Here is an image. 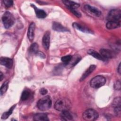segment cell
Segmentation results:
<instances>
[{"instance_id": "18", "label": "cell", "mask_w": 121, "mask_h": 121, "mask_svg": "<svg viewBox=\"0 0 121 121\" xmlns=\"http://www.w3.org/2000/svg\"><path fill=\"white\" fill-rule=\"evenodd\" d=\"M121 22L109 21L106 25V26L108 29H113L120 27Z\"/></svg>"}, {"instance_id": "2", "label": "cell", "mask_w": 121, "mask_h": 121, "mask_svg": "<svg viewBox=\"0 0 121 121\" xmlns=\"http://www.w3.org/2000/svg\"><path fill=\"white\" fill-rule=\"evenodd\" d=\"M52 106V101L49 96H46L40 99L37 103V108L41 111L49 109Z\"/></svg>"}, {"instance_id": "12", "label": "cell", "mask_w": 121, "mask_h": 121, "mask_svg": "<svg viewBox=\"0 0 121 121\" xmlns=\"http://www.w3.org/2000/svg\"><path fill=\"white\" fill-rule=\"evenodd\" d=\"M35 27V24L34 22H32L29 26L27 32V36L28 39L31 42L33 41L34 38Z\"/></svg>"}, {"instance_id": "3", "label": "cell", "mask_w": 121, "mask_h": 121, "mask_svg": "<svg viewBox=\"0 0 121 121\" xmlns=\"http://www.w3.org/2000/svg\"><path fill=\"white\" fill-rule=\"evenodd\" d=\"M2 21L4 27L9 28L15 23V18L12 14L9 11H6L2 16Z\"/></svg>"}, {"instance_id": "24", "label": "cell", "mask_w": 121, "mask_h": 121, "mask_svg": "<svg viewBox=\"0 0 121 121\" xmlns=\"http://www.w3.org/2000/svg\"><path fill=\"white\" fill-rule=\"evenodd\" d=\"M112 106L115 108L117 107H120L121 105V97H118L115 98L112 102Z\"/></svg>"}, {"instance_id": "8", "label": "cell", "mask_w": 121, "mask_h": 121, "mask_svg": "<svg viewBox=\"0 0 121 121\" xmlns=\"http://www.w3.org/2000/svg\"><path fill=\"white\" fill-rule=\"evenodd\" d=\"M84 7L86 11L95 16L99 17L101 15V11L95 7L90 6L89 5H86Z\"/></svg>"}, {"instance_id": "10", "label": "cell", "mask_w": 121, "mask_h": 121, "mask_svg": "<svg viewBox=\"0 0 121 121\" xmlns=\"http://www.w3.org/2000/svg\"><path fill=\"white\" fill-rule=\"evenodd\" d=\"M52 28L54 31L57 32H65L69 31V30L66 27L63 26L61 24L56 22H53L52 23Z\"/></svg>"}, {"instance_id": "11", "label": "cell", "mask_w": 121, "mask_h": 121, "mask_svg": "<svg viewBox=\"0 0 121 121\" xmlns=\"http://www.w3.org/2000/svg\"><path fill=\"white\" fill-rule=\"evenodd\" d=\"M0 64L8 69H10L13 65V61L11 59L6 57H1L0 60Z\"/></svg>"}, {"instance_id": "6", "label": "cell", "mask_w": 121, "mask_h": 121, "mask_svg": "<svg viewBox=\"0 0 121 121\" xmlns=\"http://www.w3.org/2000/svg\"><path fill=\"white\" fill-rule=\"evenodd\" d=\"M121 11L119 9H114L111 10L108 13L107 16L108 21H115L121 22Z\"/></svg>"}, {"instance_id": "17", "label": "cell", "mask_w": 121, "mask_h": 121, "mask_svg": "<svg viewBox=\"0 0 121 121\" xmlns=\"http://www.w3.org/2000/svg\"><path fill=\"white\" fill-rule=\"evenodd\" d=\"M62 2L67 6V7L69 9H77L80 6V5L78 3L74 2L73 1L62 0Z\"/></svg>"}, {"instance_id": "19", "label": "cell", "mask_w": 121, "mask_h": 121, "mask_svg": "<svg viewBox=\"0 0 121 121\" xmlns=\"http://www.w3.org/2000/svg\"><path fill=\"white\" fill-rule=\"evenodd\" d=\"M60 116L61 118L65 121L71 120L73 119V116L69 110L61 112Z\"/></svg>"}, {"instance_id": "27", "label": "cell", "mask_w": 121, "mask_h": 121, "mask_svg": "<svg viewBox=\"0 0 121 121\" xmlns=\"http://www.w3.org/2000/svg\"><path fill=\"white\" fill-rule=\"evenodd\" d=\"M72 58V56L71 55H66L65 56H63L61 58V60L62 62L65 64V65H68L69 64L70 61L71 60V59Z\"/></svg>"}, {"instance_id": "31", "label": "cell", "mask_w": 121, "mask_h": 121, "mask_svg": "<svg viewBox=\"0 0 121 121\" xmlns=\"http://www.w3.org/2000/svg\"><path fill=\"white\" fill-rule=\"evenodd\" d=\"M47 92H48L47 90L44 88H42L40 90V93L42 95H46L47 93Z\"/></svg>"}, {"instance_id": "23", "label": "cell", "mask_w": 121, "mask_h": 121, "mask_svg": "<svg viewBox=\"0 0 121 121\" xmlns=\"http://www.w3.org/2000/svg\"><path fill=\"white\" fill-rule=\"evenodd\" d=\"M30 96V92L27 90H25L23 91L21 96V100L22 101H26L27 100Z\"/></svg>"}, {"instance_id": "29", "label": "cell", "mask_w": 121, "mask_h": 121, "mask_svg": "<svg viewBox=\"0 0 121 121\" xmlns=\"http://www.w3.org/2000/svg\"><path fill=\"white\" fill-rule=\"evenodd\" d=\"M69 10L71 11V12H72L75 16L77 17H80L81 16V13L80 12H79L77 9H69Z\"/></svg>"}, {"instance_id": "13", "label": "cell", "mask_w": 121, "mask_h": 121, "mask_svg": "<svg viewBox=\"0 0 121 121\" xmlns=\"http://www.w3.org/2000/svg\"><path fill=\"white\" fill-rule=\"evenodd\" d=\"M72 25H73V26L75 28H76L82 32H84L85 33H88V34H93V32L92 30H91L90 29H89L88 28H86V27L82 26L80 24H78V23L75 22Z\"/></svg>"}, {"instance_id": "26", "label": "cell", "mask_w": 121, "mask_h": 121, "mask_svg": "<svg viewBox=\"0 0 121 121\" xmlns=\"http://www.w3.org/2000/svg\"><path fill=\"white\" fill-rule=\"evenodd\" d=\"M81 60V57L79 56H76V57H73L71 59V61L69 63V64H70L71 66H74V65H76Z\"/></svg>"}, {"instance_id": "25", "label": "cell", "mask_w": 121, "mask_h": 121, "mask_svg": "<svg viewBox=\"0 0 121 121\" xmlns=\"http://www.w3.org/2000/svg\"><path fill=\"white\" fill-rule=\"evenodd\" d=\"M8 86H9V81H5L2 84V85L1 86L0 89V93L1 95L6 92V91L8 88Z\"/></svg>"}, {"instance_id": "5", "label": "cell", "mask_w": 121, "mask_h": 121, "mask_svg": "<svg viewBox=\"0 0 121 121\" xmlns=\"http://www.w3.org/2000/svg\"><path fill=\"white\" fill-rule=\"evenodd\" d=\"M99 117L98 112L93 109L86 110L83 113V118L85 121H93L96 120Z\"/></svg>"}, {"instance_id": "28", "label": "cell", "mask_w": 121, "mask_h": 121, "mask_svg": "<svg viewBox=\"0 0 121 121\" xmlns=\"http://www.w3.org/2000/svg\"><path fill=\"white\" fill-rule=\"evenodd\" d=\"M3 2L4 4V5L7 8H9L11 7L13 4V1L12 0H3Z\"/></svg>"}, {"instance_id": "14", "label": "cell", "mask_w": 121, "mask_h": 121, "mask_svg": "<svg viewBox=\"0 0 121 121\" xmlns=\"http://www.w3.org/2000/svg\"><path fill=\"white\" fill-rule=\"evenodd\" d=\"M33 120L35 121H49L47 114L45 113H38L34 115L33 117Z\"/></svg>"}, {"instance_id": "20", "label": "cell", "mask_w": 121, "mask_h": 121, "mask_svg": "<svg viewBox=\"0 0 121 121\" xmlns=\"http://www.w3.org/2000/svg\"><path fill=\"white\" fill-rule=\"evenodd\" d=\"M88 53L90 55H91V56H92L93 57L101 60H103V61H105L106 60V59L104 58L101 54L100 53H99L98 52H97L92 50H89L88 51Z\"/></svg>"}, {"instance_id": "1", "label": "cell", "mask_w": 121, "mask_h": 121, "mask_svg": "<svg viewBox=\"0 0 121 121\" xmlns=\"http://www.w3.org/2000/svg\"><path fill=\"white\" fill-rule=\"evenodd\" d=\"M71 106L70 101L67 98H61L56 101L54 108L60 112L69 110Z\"/></svg>"}, {"instance_id": "32", "label": "cell", "mask_w": 121, "mask_h": 121, "mask_svg": "<svg viewBox=\"0 0 121 121\" xmlns=\"http://www.w3.org/2000/svg\"><path fill=\"white\" fill-rule=\"evenodd\" d=\"M36 54H37L38 56H39V57H40L42 58H45V55H44V54L43 52H41L38 51Z\"/></svg>"}, {"instance_id": "21", "label": "cell", "mask_w": 121, "mask_h": 121, "mask_svg": "<svg viewBox=\"0 0 121 121\" xmlns=\"http://www.w3.org/2000/svg\"><path fill=\"white\" fill-rule=\"evenodd\" d=\"M29 52L32 54H36L38 52V45L36 43H32L29 48Z\"/></svg>"}, {"instance_id": "30", "label": "cell", "mask_w": 121, "mask_h": 121, "mask_svg": "<svg viewBox=\"0 0 121 121\" xmlns=\"http://www.w3.org/2000/svg\"><path fill=\"white\" fill-rule=\"evenodd\" d=\"M114 87L115 89H116V90H120L121 87L120 81H119V80L117 81L115 83V84L114 85Z\"/></svg>"}, {"instance_id": "9", "label": "cell", "mask_w": 121, "mask_h": 121, "mask_svg": "<svg viewBox=\"0 0 121 121\" xmlns=\"http://www.w3.org/2000/svg\"><path fill=\"white\" fill-rule=\"evenodd\" d=\"M50 33L49 31H46L44 34L43 39L42 43L43 48L45 50H48L50 46Z\"/></svg>"}, {"instance_id": "22", "label": "cell", "mask_w": 121, "mask_h": 121, "mask_svg": "<svg viewBox=\"0 0 121 121\" xmlns=\"http://www.w3.org/2000/svg\"><path fill=\"white\" fill-rule=\"evenodd\" d=\"M16 105H13V106H12L10 109L8 111V112H6L4 113H3L1 116V119H6L7 118H8L12 113L14 108H15L16 107Z\"/></svg>"}, {"instance_id": "4", "label": "cell", "mask_w": 121, "mask_h": 121, "mask_svg": "<svg viewBox=\"0 0 121 121\" xmlns=\"http://www.w3.org/2000/svg\"><path fill=\"white\" fill-rule=\"evenodd\" d=\"M106 82L105 78L101 75L93 78L90 82V86L94 88H98L104 86Z\"/></svg>"}, {"instance_id": "7", "label": "cell", "mask_w": 121, "mask_h": 121, "mask_svg": "<svg viewBox=\"0 0 121 121\" xmlns=\"http://www.w3.org/2000/svg\"><path fill=\"white\" fill-rule=\"evenodd\" d=\"M100 54L105 59H111L116 56L115 53L110 50L107 49H101L100 50Z\"/></svg>"}, {"instance_id": "16", "label": "cell", "mask_w": 121, "mask_h": 121, "mask_svg": "<svg viewBox=\"0 0 121 121\" xmlns=\"http://www.w3.org/2000/svg\"><path fill=\"white\" fill-rule=\"evenodd\" d=\"M95 66L94 65H92L90 66V67L88 68V69L84 72V73L82 75L80 81H82L85 79L95 69Z\"/></svg>"}, {"instance_id": "34", "label": "cell", "mask_w": 121, "mask_h": 121, "mask_svg": "<svg viewBox=\"0 0 121 121\" xmlns=\"http://www.w3.org/2000/svg\"><path fill=\"white\" fill-rule=\"evenodd\" d=\"M0 80L1 81L2 80V78H3V74L1 72H0Z\"/></svg>"}, {"instance_id": "15", "label": "cell", "mask_w": 121, "mask_h": 121, "mask_svg": "<svg viewBox=\"0 0 121 121\" xmlns=\"http://www.w3.org/2000/svg\"><path fill=\"white\" fill-rule=\"evenodd\" d=\"M31 6L34 8L37 17L39 18H44L47 16V14L44 10L38 9L35 5L33 4H32Z\"/></svg>"}, {"instance_id": "33", "label": "cell", "mask_w": 121, "mask_h": 121, "mask_svg": "<svg viewBox=\"0 0 121 121\" xmlns=\"http://www.w3.org/2000/svg\"><path fill=\"white\" fill-rule=\"evenodd\" d=\"M117 70H118V73L120 74H121V63H120L119 64V66H118V67Z\"/></svg>"}]
</instances>
